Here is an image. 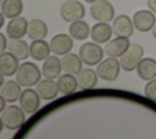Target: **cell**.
Wrapping results in <instances>:
<instances>
[{
    "label": "cell",
    "instance_id": "44dd1931",
    "mask_svg": "<svg viewBox=\"0 0 156 139\" xmlns=\"http://www.w3.org/2000/svg\"><path fill=\"white\" fill-rule=\"evenodd\" d=\"M136 74L143 80L156 78V60L152 57H143L136 66Z\"/></svg>",
    "mask_w": 156,
    "mask_h": 139
},
{
    "label": "cell",
    "instance_id": "83f0119b",
    "mask_svg": "<svg viewBox=\"0 0 156 139\" xmlns=\"http://www.w3.org/2000/svg\"><path fill=\"white\" fill-rule=\"evenodd\" d=\"M144 95L146 96V99L156 102V78L147 80L144 87Z\"/></svg>",
    "mask_w": 156,
    "mask_h": 139
},
{
    "label": "cell",
    "instance_id": "ffe728a7",
    "mask_svg": "<svg viewBox=\"0 0 156 139\" xmlns=\"http://www.w3.org/2000/svg\"><path fill=\"white\" fill-rule=\"evenodd\" d=\"M77 80H78V88L82 90H89L93 89L98 84V72L93 68H82L77 73Z\"/></svg>",
    "mask_w": 156,
    "mask_h": 139
},
{
    "label": "cell",
    "instance_id": "277c9868",
    "mask_svg": "<svg viewBox=\"0 0 156 139\" xmlns=\"http://www.w3.org/2000/svg\"><path fill=\"white\" fill-rule=\"evenodd\" d=\"M60 16L66 22L83 20L85 16V7L78 0H66L60 7Z\"/></svg>",
    "mask_w": 156,
    "mask_h": 139
},
{
    "label": "cell",
    "instance_id": "f1b7e54d",
    "mask_svg": "<svg viewBox=\"0 0 156 139\" xmlns=\"http://www.w3.org/2000/svg\"><path fill=\"white\" fill-rule=\"evenodd\" d=\"M0 38H1V52H4L9 48V43H7L6 35L4 33H0Z\"/></svg>",
    "mask_w": 156,
    "mask_h": 139
},
{
    "label": "cell",
    "instance_id": "8fae6325",
    "mask_svg": "<svg viewBox=\"0 0 156 139\" xmlns=\"http://www.w3.org/2000/svg\"><path fill=\"white\" fill-rule=\"evenodd\" d=\"M130 46L129 39L127 37H116L110 39L105 45V54L111 57H121Z\"/></svg>",
    "mask_w": 156,
    "mask_h": 139
},
{
    "label": "cell",
    "instance_id": "1f68e13d",
    "mask_svg": "<svg viewBox=\"0 0 156 139\" xmlns=\"http://www.w3.org/2000/svg\"><path fill=\"white\" fill-rule=\"evenodd\" d=\"M152 35H154V38L156 39V24H155L154 28H152Z\"/></svg>",
    "mask_w": 156,
    "mask_h": 139
},
{
    "label": "cell",
    "instance_id": "603a6c76",
    "mask_svg": "<svg viewBox=\"0 0 156 139\" xmlns=\"http://www.w3.org/2000/svg\"><path fill=\"white\" fill-rule=\"evenodd\" d=\"M27 35L32 40L45 39L46 35H48V26H46V23L43 20H39V18H34V20L29 21Z\"/></svg>",
    "mask_w": 156,
    "mask_h": 139
},
{
    "label": "cell",
    "instance_id": "8992f818",
    "mask_svg": "<svg viewBox=\"0 0 156 139\" xmlns=\"http://www.w3.org/2000/svg\"><path fill=\"white\" fill-rule=\"evenodd\" d=\"M144 56V48L140 44H130L129 49L121 56V66L124 71L132 72L136 70L138 63Z\"/></svg>",
    "mask_w": 156,
    "mask_h": 139
},
{
    "label": "cell",
    "instance_id": "6da1fadb",
    "mask_svg": "<svg viewBox=\"0 0 156 139\" xmlns=\"http://www.w3.org/2000/svg\"><path fill=\"white\" fill-rule=\"evenodd\" d=\"M43 72L39 70V67L33 62H23L20 65L17 72H16V80L26 88H30L33 85H37V83L41 79Z\"/></svg>",
    "mask_w": 156,
    "mask_h": 139
},
{
    "label": "cell",
    "instance_id": "2e32d148",
    "mask_svg": "<svg viewBox=\"0 0 156 139\" xmlns=\"http://www.w3.org/2000/svg\"><path fill=\"white\" fill-rule=\"evenodd\" d=\"M61 71H62V62L57 56H55V54L44 60V63L41 66V72L45 78L49 79L58 78L61 76Z\"/></svg>",
    "mask_w": 156,
    "mask_h": 139
},
{
    "label": "cell",
    "instance_id": "3957f363",
    "mask_svg": "<svg viewBox=\"0 0 156 139\" xmlns=\"http://www.w3.org/2000/svg\"><path fill=\"white\" fill-rule=\"evenodd\" d=\"M104 52H105V50L100 45H98V43L88 41V43H84L80 45L78 55L80 56L84 65L95 66L102 61Z\"/></svg>",
    "mask_w": 156,
    "mask_h": 139
},
{
    "label": "cell",
    "instance_id": "d6986e66",
    "mask_svg": "<svg viewBox=\"0 0 156 139\" xmlns=\"http://www.w3.org/2000/svg\"><path fill=\"white\" fill-rule=\"evenodd\" d=\"M29 52L33 60L43 61L50 56L51 52L50 43L45 41L44 39H35L29 44Z\"/></svg>",
    "mask_w": 156,
    "mask_h": 139
},
{
    "label": "cell",
    "instance_id": "7c38bea8",
    "mask_svg": "<svg viewBox=\"0 0 156 139\" xmlns=\"http://www.w3.org/2000/svg\"><path fill=\"white\" fill-rule=\"evenodd\" d=\"M28 23L29 22L22 16L11 18L6 26L7 37L10 39H18V38L24 37L27 34V30H28Z\"/></svg>",
    "mask_w": 156,
    "mask_h": 139
},
{
    "label": "cell",
    "instance_id": "4fadbf2b",
    "mask_svg": "<svg viewBox=\"0 0 156 139\" xmlns=\"http://www.w3.org/2000/svg\"><path fill=\"white\" fill-rule=\"evenodd\" d=\"M134 23L133 20H130L127 15H119L113 20L112 23V29L115 35L118 37H132L134 32Z\"/></svg>",
    "mask_w": 156,
    "mask_h": 139
},
{
    "label": "cell",
    "instance_id": "30bf717a",
    "mask_svg": "<svg viewBox=\"0 0 156 139\" xmlns=\"http://www.w3.org/2000/svg\"><path fill=\"white\" fill-rule=\"evenodd\" d=\"M50 48L55 55L68 54L73 48V38L66 33H58L50 39Z\"/></svg>",
    "mask_w": 156,
    "mask_h": 139
},
{
    "label": "cell",
    "instance_id": "ba28073f",
    "mask_svg": "<svg viewBox=\"0 0 156 139\" xmlns=\"http://www.w3.org/2000/svg\"><path fill=\"white\" fill-rule=\"evenodd\" d=\"M40 99L41 98L35 89L27 88L22 91V94L20 96V106L22 107V110L26 113L32 115L38 111V109L40 106Z\"/></svg>",
    "mask_w": 156,
    "mask_h": 139
},
{
    "label": "cell",
    "instance_id": "cb8c5ba5",
    "mask_svg": "<svg viewBox=\"0 0 156 139\" xmlns=\"http://www.w3.org/2000/svg\"><path fill=\"white\" fill-rule=\"evenodd\" d=\"M9 51L11 54H13L20 61L21 60H26L28 56H30L29 52V45L27 44V41H24L22 38L18 39H10L9 41Z\"/></svg>",
    "mask_w": 156,
    "mask_h": 139
},
{
    "label": "cell",
    "instance_id": "52a82bcc",
    "mask_svg": "<svg viewBox=\"0 0 156 139\" xmlns=\"http://www.w3.org/2000/svg\"><path fill=\"white\" fill-rule=\"evenodd\" d=\"M90 15L96 22H110L115 20V9L108 0H98L90 6Z\"/></svg>",
    "mask_w": 156,
    "mask_h": 139
},
{
    "label": "cell",
    "instance_id": "9a60e30c",
    "mask_svg": "<svg viewBox=\"0 0 156 139\" xmlns=\"http://www.w3.org/2000/svg\"><path fill=\"white\" fill-rule=\"evenodd\" d=\"M112 33L113 29L111 26L107 24V22H96L90 29V37L98 44L107 43L111 39Z\"/></svg>",
    "mask_w": 156,
    "mask_h": 139
},
{
    "label": "cell",
    "instance_id": "d4e9b609",
    "mask_svg": "<svg viewBox=\"0 0 156 139\" xmlns=\"http://www.w3.org/2000/svg\"><path fill=\"white\" fill-rule=\"evenodd\" d=\"M22 11H23L22 0H2L1 1V13L9 20L21 16Z\"/></svg>",
    "mask_w": 156,
    "mask_h": 139
},
{
    "label": "cell",
    "instance_id": "d6a6232c",
    "mask_svg": "<svg viewBox=\"0 0 156 139\" xmlns=\"http://www.w3.org/2000/svg\"><path fill=\"white\" fill-rule=\"evenodd\" d=\"M85 2H89V4H93V2H95V1H98V0H84Z\"/></svg>",
    "mask_w": 156,
    "mask_h": 139
},
{
    "label": "cell",
    "instance_id": "9c48e42d",
    "mask_svg": "<svg viewBox=\"0 0 156 139\" xmlns=\"http://www.w3.org/2000/svg\"><path fill=\"white\" fill-rule=\"evenodd\" d=\"M133 23L136 30L139 32H149L152 30L156 24L155 15L151 10H139L133 15Z\"/></svg>",
    "mask_w": 156,
    "mask_h": 139
},
{
    "label": "cell",
    "instance_id": "4316f807",
    "mask_svg": "<svg viewBox=\"0 0 156 139\" xmlns=\"http://www.w3.org/2000/svg\"><path fill=\"white\" fill-rule=\"evenodd\" d=\"M57 87L61 94L68 95L72 94L77 90L78 88V80L77 77H74L71 73H66V74H61L57 78Z\"/></svg>",
    "mask_w": 156,
    "mask_h": 139
},
{
    "label": "cell",
    "instance_id": "ac0fdd59",
    "mask_svg": "<svg viewBox=\"0 0 156 139\" xmlns=\"http://www.w3.org/2000/svg\"><path fill=\"white\" fill-rule=\"evenodd\" d=\"M18 59L11 54L10 51L6 52H1L0 55V68H1V76L2 77H11L13 74H16L20 65H18Z\"/></svg>",
    "mask_w": 156,
    "mask_h": 139
},
{
    "label": "cell",
    "instance_id": "5bb4252c",
    "mask_svg": "<svg viewBox=\"0 0 156 139\" xmlns=\"http://www.w3.org/2000/svg\"><path fill=\"white\" fill-rule=\"evenodd\" d=\"M35 90L44 100H54L60 91L57 87V82H54V79H49V78L40 79L35 85Z\"/></svg>",
    "mask_w": 156,
    "mask_h": 139
},
{
    "label": "cell",
    "instance_id": "5b68a950",
    "mask_svg": "<svg viewBox=\"0 0 156 139\" xmlns=\"http://www.w3.org/2000/svg\"><path fill=\"white\" fill-rule=\"evenodd\" d=\"M121 61L117 60V57H108L106 60H102L98 65V76L107 82H113L118 78L119 71H121Z\"/></svg>",
    "mask_w": 156,
    "mask_h": 139
},
{
    "label": "cell",
    "instance_id": "7402d4cb",
    "mask_svg": "<svg viewBox=\"0 0 156 139\" xmlns=\"http://www.w3.org/2000/svg\"><path fill=\"white\" fill-rule=\"evenodd\" d=\"M62 62V70L65 73H71V74H77L82 68H83V61L79 55L68 52L62 55L61 59Z\"/></svg>",
    "mask_w": 156,
    "mask_h": 139
},
{
    "label": "cell",
    "instance_id": "4dcf8cb0",
    "mask_svg": "<svg viewBox=\"0 0 156 139\" xmlns=\"http://www.w3.org/2000/svg\"><path fill=\"white\" fill-rule=\"evenodd\" d=\"M6 102H7V101H6L2 96H0V104H1V105H0V111H4V110H5V107H6Z\"/></svg>",
    "mask_w": 156,
    "mask_h": 139
},
{
    "label": "cell",
    "instance_id": "484cf974",
    "mask_svg": "<svg viewBox=\"0 0 156 139\" xmlns=\"http://www.w3.org/2000/svg\"><path fill=\"white\" fill-rule=\"evenodd\" d=\"M90 27L88 22L83 20H78L74 22H71V26L68 28L69 35L76 40H84L90 35Z\"/></svg>",
    "mask_w": 156,
    "mask_h": 139
},
{
    "label": "cell",
    "instance_id": "e0dca14e",
    "mask_svg": "<svg viewBox=\"0 0 156 139\" xmlns=\"http://www.w3.org/2000/svg\"><path fill=\"white\" fill-rule=\"evenodd\" d=\"M21 84L17 80H6L2 82L0 88V96H2L7 102L12 104L17 100H20V96L22 94Z\"/></svg>",
    "mask_w": 156,
    "mask_h": 139
},
{
    "label": "cell",
    "instance_id": "7a4b0ae2",
    "mask_svg": "<svg viewBox=\"0 0 156 139\" xmlns=\"http://www.w3.org/2000/svg\"><path fill=\"white\" fill-rule=\"evenodd\" d=\"M0 118L5 128L10 130H17L26 122V112L22 110L21 106L9 105L5 107L4 111H1Z\"/></svg>",
    "mask_w": 156,
    "mask_h": 139
},
{
    "label": "cell",
    "instance_id": "f546056e",
    "mask_svg": "<svg viewBox=\"0 0 156 139\" xmlns=\"http://www.w3.org/2000/svg\"><path fill=\"white\" fill-rule=\"evenodd\" d=\"M147 6L154 13H156V0H147Z\"/></svg>",
    "mask_w": 156,
    "mask_h": 139
}]
</instances>
